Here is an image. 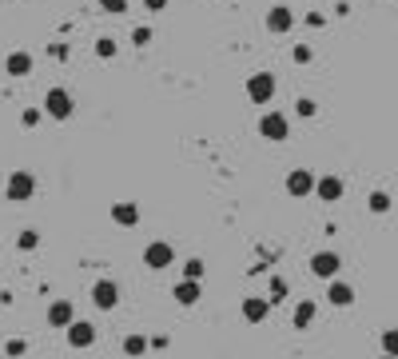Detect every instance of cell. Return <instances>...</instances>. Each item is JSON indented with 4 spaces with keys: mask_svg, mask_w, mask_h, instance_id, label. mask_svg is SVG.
Returning a JSON list of instances; mask_svg holds the SVG:
<instances>
[{
    "mask_svg": "<svg viewBox=\"0 0 398 359\" xmlns=\"http://www.w3.org/2000/svg\"><path fill=\"white\" fill-rule=\"evenodd\" d=\"M72 112H76L72 92H68V88H48V96H44V116L48 120H68Z\"/></svg>",
    "mask_w": 398,
    "mask_h": 359,
    "instance_id": "6da1fadb",
    "label": "cell"
},
{
    "mask_svg": "<svg viewBox=\"0 0 398 359\" xmlns=\"http://www.w3.org/2000/svg\"><path fill=\"white\" fill-rule=\"evenodd\" d=\"M175 263V247L168 240H152V244L143 247V268L147 272H163V268H172Z\"/></svg>",
    "mask_w": 398,
    "mask_h": 359,
    "instance_id": "7a4b0ae2",
    "label": "cell"
},
{
    "mask_svg": "<svg viewBox=\"0 0 398 359\" xmlns=\"http://www.w3.org/2000/svg\"><path fill=\"white\" fill-rule=\"evenodd\" d=\"M32 192H36V176L32 172H12L8 184H4V196L12 200V204H28Z\"/></svg>",
    "mask_w": 398,
    "mask_h": 359,
    "instance_id": "3957f363",
    "label": "cell"
},
{
    "mask_svg": "<svg viewBox=\"0 0 398 359\" xmlns=\"http://www.w3.org/2000/svg\"><path fill=\"white\" fill-rule=\"evenodd\" d=\"M247 100L251 104H271L275 100V76L271 72H251L247 76Z\"/></svg>",
    "mask_w": 398,
    "mask_h": 359,
    "instance_id": "277c9868",
    "label": "cell"
},
{
    "mask_svg": "<svg viewBox=\"0 0 398 359\" xmlns=\"http://www.w3.org/2000/svg\"><path fill=\"white\" fill-rule=\"evenodd\" d=\"M307 268H311V276H318V279H338V272H343V256H338V252H315Z\"/></svg>",
    "mask_w": 398,
    "mask_h": 359,
    "instance_id": "5b68a950",
    "label": "cell"
},
{
    "mask_svg": "<svg viewBox=\"0 0 398 359\" xmlns=\"http://www.w3.org/2000/svg\"><path fill=\"white\" fill-rule=\"evenodd\" d=\"M315 188H318V176L311 172V168H295V172H287V196L302 200V196H311Z\"/></svg>",
    "mask_w": 398,
    "mask_h": 359,
    "instance_id": "8992f818",
    "label": "cell"
},
{
    "mask_svg": "<svg viewBox=\"0 0 398 359\" xmlns=\"http://www.w3.org/2000/svg\"><path fill=\"white\" fill-rule=\"evenodd\" d=\"M287 116L283 112H263L259 116V136H263V140H271V144H283L287 140Z\"/></svg>",
    "mask_w": 398,
    "mask_h": 359,
    "instance_id": "52a82bcc",
    "label": "cell"
},
{
    "mask_svg": "<svg viewBox=\"0 0 398 359\" xmlns=\"http://www.w3.org/2000/svg\"><path fill=\"white\" fill-rule=\"evenodd\" d=\"M68 335V347H76V351H88L96 340H100V331H96V324H88V319H76V324L64 331Z\"/></svg>",
    "mask_w": 398,
    "mask_h": 359,
    "instance_id": "ba28073f",
    "label": "cell"
},
{
    "mask_svg": "<svg viewBox=\"0 0 398 359\" xmlns=\"http://www.w3.org/2000/svg\"><path fill=\"white\" fill-rule=\"evenodd\" d=\"M271 308H275V299L271 295H247L243 304H239V311H243V319L247 324H263L271 315Z\"/></svg>",
    "mask_w": 398,
    "mask_h": 359,
    "instance_id": "9c48e42d",
    "label": "cell"
},
{
    "mask_svg": "<svg viewBox=\"0 0 398 359\" xmlns=\"http://www.w3.org/2000/svg\"><path fill=\"white\" fill-rule=\"evenodd\" d=\"M72 324H76V308H72V299H52V304H48V327L68 331Z\"/></svg>",
    "mask_w": 398,
    "mask_h": 359,
    "instance_id": "30bf717a",
    "label": "cell"
},
{
    "mask_svg": "<svg viewBox=\"0 0 398 359\" xmlns=\"http://www.w3.org/2000/svg\"><path fill=\"white\" fill-rule=\"evenodd\" d=\"M92 304L100 311H116V304H120V288H116L111 279H96L92 283Z\"/></svg>",
    "mask_w": 398,
    "mask_h": 359,
    "instance_id": "8fae6325",
    "label": "cell"
},
{
    "mask_svg": "<svg viewBox=\"0 0 398 359\" xmlns=\"http://www.w3.org/2000/svg\"><path fill=\"white\" fill-rule=\"evenodd\" d=\"M172 295H175V304H179V308H195V304H199V295H203V288H199V279H179V283H175L172 288Z\"/></svg>",
    "mask_w": 398,
    "mask_h": 359,
    "instance_id": "7c38bea8",
    "label": "cell"
},
{
    "mask_svg": "<svg viewBox=\"0 0 398 359\" xmlns=\"http://www.w3.org/2000/svg\"><path fill=\"white\" fill-rule=\"evenodd\" d=\"M327 304L331 308H350L354 304V288L347 279H327Z\"/></svg>",
    "mask_w": 398,
    "mask_h": 359,
    "instance_id": "4fadbf2b",
    "label": "cell"
},
{
    "mask_svg": "<svg viewBox=\"0 0 398 359\" xmlns=\"http://www.w3.org/2000/svg\"><path fill=\"white\" fill-rule=\"evenodd\" d=\"M295 28V12L287 8V4H275L267 12V33H275V36H283V33H291Z\"/></svg>",
    "mask_w": 398,
    "mask_h": 359,
    "instance_id": "5bb4252c",
    "label": "cell"
},
{
    "mask_svg": "<svg viewBox=\"0 0 398 359\" xmlns=\"http://www.w3.org/2000/svg\"><path fill=\"white\" fill-rule=\"evenodd\" d=\"M343 192H347V184H343V180L334 176H318V188H315V196L323 200V204H338V200H343Z\"/></svg>",
    "mask_w": 398,
    "mask_h": 359,
    "instance_id": "9a60e30c",
    "label": "cell"
},
{
    "mask_svg": "<svg viewBox=\"0 0 398 359\" xmlns=\"http://www.w3.org/2000/svg\"><path fill=\"white\" fill-rule=\"evenodd\" d=\"M111 220H116L120 228H136V224H140V204H132V200L111 204Z\"/></svg>",
    "mask_w": 398,
    "mask_h": 359,
    "instance_id": "2e32d148",
    "label": "cell"
},
{
    "mask_svg": "<svg viewBox=\"0 0 398 359\" xmlns=\"http://www.w3.org/2000/svg\"><path fill=\"white\" fill-rule=\"evenodd\" d=\"M120 347H124L127 359H143L147 351H152V340H147L143 331H132V335H124V343H120Z\"/></svg>",
    "mask_w": 398,
    "mask_h": 359,
    "instance_id": "e0dca14e",
    "label": "cell"
},
{
    "mask_svg": "<svg viewBox=\"0 0 398 359\" xmlns=\"http://www.w3.org/2000/svg\"><path fill=\"white\" fill-rule=\"evenodd\" d=\"M4 72H8V76H28V72H32V56H28V52H8Z\"/></svg>",
    "mask_w": 398,
    "mask_h": 359,
    "instance_id": "ac0fdd59",
    "label": "cell"
},
{
    "mask_svg": "<svg viewBox=\"0 0 398 359\" xmlns=\"http://www.w3.org/2000/svg\"><path fill=\"white\" fill-rule=\"evenodd\" d=\"M315 315H318V308L311 304V299H302V304H295V315H291V319H295L299 331H307V327L315 324Z\"/></svg>",
    "mask_w": 398,
    "mask_h": 359,
    "instance_id": "d6986e66",
    "label": "cell"
},
{
    "mask_svg": "<svg viewBox=\"0 0 398 359\" xmlns=\"http://www.w3.org/2000/svg\"><path fill=\"white\" fill-rule=\"evenodd\" d=\"M366 208L374 216H386L390 212V196H386V192H370V196H366Z\"/></svg>",
    "mask_w": 398,
    "mask_h": 359,
    "instance_id": "ffe728a7",
    "label": "cell"
},
{
    "mask_svg": "<svg viewBox=\"0 0 398 359\" xmlns=\"http://www.w3.org/2000/svg\"><path fill=\"white\" fill-rule=\"evenodd\" d=\"M16 247H20V252H36V247H40V231H20V240H16Z\"/></svg>",
    "mask_w": 398,
    "mask_h": 359,
    "instance_id": "44dd1931",
    "label": "cell"
},
{
    "mask_svg": "<svg viewBox=\"0 0 398 359\" xmlns=\"http://www.w3.org/2000/svg\"><path fill=\"white\" fill-rule=\"evenodd\" d=\"M382 351H386V356H398V327H386V331H382Z\"/></svg>",
    "mask_w": 398,
    "mask_h": 359,
    "instance_id": "7402d4cb",
    "label": "cell"
},
{
    "mask_svg": "<svg viewBox=\"0 0 398 359\" xmlns=\"http://www.w3.org/2000/svg\"><path fill=\"white\" fill-rule=\"evenodd\" d=\"M295 112H299L302 120H311V116L318 112V104H315V100H311V96H299V100H295Z\"/></svg>",
    "mask_w": 398,
    "mask_h": 359,
    "instance_id": "603a6c76",
    "label": "cell"
},
{
    "mask_svg": "<svg viewBox=\"0 0 398 359\" xmlns=\"http://www.w3.org/2000/svg\"><path fill=\"white\" fill-rule=\"evenodd\" d=\"M96 56H100V60L116 56V40H111V36H100V40H96Z\"/></svg>",
    "mask_w": 398,
    "mask_h": 359,
    "instance_id": "cb8c5ba5",
    "label": "cell"
},
{
    "mask_svg": "<svg viewBox=\"0 0 398 359\" xmlns=\"http://www.w3.org/2000/svg\"><path fill=\"white\" fill-rule=\"evenodd\" d=\"M127 4H132V0H100V8H104V12H111V17H124Z\"/></svg>",
    "mask_w": 398,
    "mask_h": 359,
    "instance_id": "d4e9b609",
    "label": "cell"
},
{
    "mask_svg": "<svg viewBox=\"0 0 398 359\" xmlns=\"http://www.w3.org/2000/svg\"><path fill=\"white\" fill-rule=\"evenodd\" d=\"M203 272H207L203 260H188V263H183V276H188V279H203Z\"/></svg>",
    "mask_w": 398,
    "mask_h": 359,
    "instance_id": "484cf974",
    "label": "cell"
},
{
    "mask_svg": "<svg viewBox=\"0 0 398 359\" xmlns=\"http://www.w3.org/2000/svg\"><path fill=\"white\" fill-rule=\"evenodd\" d=\"M132 44H136V49H147V44H152V28H136V33H132Z\"/></svg>",
    "mask_w": 398,
    "mask_h": 359,
    "instance_id": "4316f807",
    "label": "cell"
},
{
    "mask_svg": "<svg viewBox=\"0 0 398 359\" xmlns=\"http://www.w3.org/2000/svg\"><path fill=\"white\" fill-rule=\"evenodd\" d=\"M4 351H8V356H24V351H28V340H8V343H4Z\"/></svg>",
    "mask_w": 398,
    "mask_h": 359,
    "instance_id": "83f0119b",
    "label": "cell"
},
{
    "mask_svg": "<svg viewBox=\"0 0 398 359\" xmlns=\"http://www.w3.org/2000/svg\"><path fill=\"white\" fill-rule=\"evenodd\" d=\"M291 56H295V64H311V56H315V52L307 49V44H295V52H291Z\"/></svg>",
    "mask_w": 398,
    "mask_h": 359,
    "instance_id": "f1b7e54d",
    "label": "cell"
},
{
    "mask_svg": "<svg viewBox=\"0 0 398 359\" xmlns=\"http://www.w3.org/2000/svg\"><path fill=\"white\" fill-rule=\"evenodd\" d=\"M279 295H287V279H271V299H275V304H279Z\"/></svg>",
    "mask_w": 398,
    "mask_h": 359,
    "instance_id": "f546056e",
    "label": "cell"
},
{
    "mask_svg": "<svg viewBox=\"0 0 398 359\" xmlns=\"http://www.w3.org/2000/svg\"><path fill=\"white\" fill-rule=\"evenodd\" d=\"M24 124H28V128H32V124H40V112H36V108H28V112H24Z\"/></svg>",
    "mask_w": 398,
    "mask_h": 359,
    "instance_id": "4dcf8cb0",
    "label": "cell"
},
{
    "mask_svg": "<svg viewBox=\"0 0 398 359\" xmlns=\"http://www.w3.org/2000/svg\"><path fill=\"white\" fill-rule=\"evenodd\" d=\"M143 4H147V8H152V12H159V8H163V4H168V0H143Z\"/></svg>",
    "mask_w": 398,
    "mask_h": 359,
    "instance_id": "1f68e13d",
    "label": "cell"
},
{
    "mask_svg": "<svg viewBox=\"0 0 398 359\" xmlns=\"http://www.w3.org/2000/svg\"><path fill=\"white\" fill-rule=\"evenodd\" d=\"M379 359H398V356H386V351H382V356H379Z\"/></svg>",
    "mask_w": 398,
    "mask_h": 359,
    "instance_id": "d6a6232c",
    "label": "cell"
}]
</instances>
